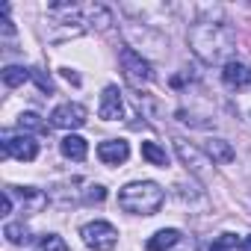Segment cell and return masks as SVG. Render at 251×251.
Listing matches in <instances>:
<instances>
[{
    "label": "cell",
    "mask_w": 251,
    "mask_h": 251,
    "mask_svg": "<svg viewBox=\"0 0 251 251\" xmlns=\"http://www.w3.org/2000/svg\"><path fill=\"white\" fill-rule=\"evenodd\" d=\"M204 151H207V157L216 163V166H227V163H233L236 160V151H233V145L227 142V139H207V145H204Z\"/></svg>",
    "instance_id": "15"
},
{
    "label": "cell",
    "mask_w": 251,
    "mask_h": 251,
    "mask_svg": "<svg viewBox=\"0 0 251 251\" xmlns=\"http://www.w3.org/2000/svg\"><path fill=\"white\" fill-rule=\"evenodd\" d=\"M242 251H251V233H248V236L242 239Z\"/></svg>",
    "instance_id": "25"
},
{
    "label": "cell",
    "mask_w": 251,
    "mask_h": 251,
    "mask_svg": "<svg viewBox=\"0 0 251 251\" xmlns=\"http://www.w3.org/2000/svg\"><path fill=\"white\" fill-rule=\"evenodd\" d=\"M180 242H183V233H180L177 227H163V230H157L154 236H148L145 251H172V248L180 245Z\"/></svg>",
    "instance_id": "14"
},
{
    "label": "cell",
    "mask_w": 251,
    "mask_h": 251,
    "mask_svg": "<svg viewBox=\"0 0 251 251\" xmlns=\"http://www.w3.org/2000/svg\"><path fill=\"white\" fill-rule=\"evenodd\" d=\"M83 198H86L89 204H100V201L106 198V189H103L100 183H89V186H86V192H83Z\"/></svg>",
    "instance_id": "23"
},
{
    "label": "cell",
    "mask_w": 251,
    "mask_h": 251,
    "mask_svg": "<svg viewBox=\"0 0 251 251\" xmlns=\"http://www.w3.org/2000/svg\"><path fill=\"white\" fill-rule=\"evenodd\" d=\"M39 245H42V251H68V245H65V239L59 233H45L39 239Z\"/></svg>",
    "instance_id": "21"
},
{
    "label": "cell",
    "mask_w": 251,
    "mask_h": 251,
    "mask_svg": "<svg viewBox=\"0 0 251 251\" xmlns=\"http://www.w3.org/2000/svg\"><path fill=\"white\" fill-rule=\"evenodd\" d=\"M245 172H248V180H251V154H248V166H245Z\"/></svg>",
    "instance_id": "26"
},
{
    "label": "cell",
    "mask_w": 251,
    "mask_h": 251,
    "mask_svg": "<svg viewBox=\"0 0 251 251\" xmlns=\"http://www.w3.org/2000/svg\"><path fill=\"white\" fill-rule=\"evenodd\" d=\"M3 236H6L12 245H24V242H30V230H27L24 222H9V225L3 227Z\"/></svg>",
    "instance_id": "19"
},
{
    "label": "cell",
    "mask_w": 251,
    "mask_h": 251,
    "mask_svg": "<svg viewBox=\"0 0 251 251\" xmlns=\"http://www.w3.org/2000/svg\"><path fill=\"white\" fill-rule=\"evenodd\" d=\"M124 36H127V48H133L145 59L166 56V50H169L166 36L160 30H154L151 24H127V27H124Z\"/></svg>",
    "instance_id": "3"
},
{
    "label": "cell",
    "mask_w": 251,
    "mask_h": 251,
    "mask_svg": "<svg viewBox=\"0 0 251 251\" xmlns=\"http://www.w3.org/2000/svg\"><path fill=\"white\" fill-rule=\"evenodd\" d=\"M175 154L180 157V163H183L195 177H207V175H210V169L216 166V163L207 157V151L195 148V145H192V142H186V139H175Z\"/></svg>",
    "instance_id": "6"
},
{
    "label": "cell",
    "mask_w": 251,
    "mask_h": 251,
    "mask_svg": "<svg viewBox=\"0 0 251 251\" xmlns=\"http://www.w3.org/2000/svg\"><path fill=\"white\" fill-rule=\"evenodd\" d=\"M6 192L12 195V201L21 207L24 216H36L48 204V195L42 189H36V186H6Z\"/></svg>",
    "instance_id": "9"
},
{
    "label": "cell",
    "mask_w": 251,
    "mask_h": 251,
    "mask_svg": "<svg viewBox=\"0 0 251 251\" xmlns=\"http://www.w3.org/2000/svg\"><path fill=\"white\" fill-rule=\"evenodd\" d=\"M80 236L86 242V248L92 251H112L118 245V230L112 222H103V219H95L89 225L80 227Z\"/></svg>",
    "instance_id": "5"
},
{
    "label": "cell",
    "mask_w": 251,
    "mask_h": 251,
    "mask_svg": "<svg viewBox=\"0 0 251 251\" xmlns=\"http://www.w3.org/2000/svg\"><path fill=\"white\" fill-rule=\"evenodd\" d=\"M59 151H62V157H68V160H74V163H83L86 154H89V142H86L83 136H77V133H68V136L59 142Z\"/></svg>",
    "instance_id": "16"
},
{
    "label": "cell",
    "mask_w": 251,
    "mask_h": 251,
    "mask_svg": "<svg viewBox=\"0 0 251 251\" xmlns=\"http://www.w3.org/2000/svg\"><path fill=\"white\" fill-rule=\"evenodd\" d=\"M98 115H100L103 121H118V118L124 115V98H121V89H118V86H106V89H103Z\"/></svg>",
    "instance_id": "12"
},
{
    "label": "cell",
    "mask_w": 251,
    "mask_h": 251,
    "mask_svg": "<svg viewBox=\"0 0 251 251\" xmlns=\"http://www.w3.org/2000/svg\"><path fill=\"white\" fill-rule=\"evenodd\" d=\"M142 160H148L151 166H160V169L169 166V154H166V148H160L157 142H142Z\"/></svg>",
    "instance_id": "18"
},
{
    "label": "cell",
    "mask_w": 251,
    "mask_h": 251,
    "mask_svg": "<svg viewBox=\"0 0 251 251\" xmlns=\"http://www.w3.org/2000/svg\"><path fill=\"white\" fill-rule=\"evenodd\" d=\"M118 62H121V71H124V80H127L136 92H142V86H148L154 80V71H151V62L136 53L133 48H121L118 53Z\"/></svg>",
    "instance_id": "4"
},
{
    "label": "cell",
    "mask_w": 251,
    "mask_h": 251,
    "mask_svg": "<svg viewBox=\"0 0 251 251\" xmlns=\"http://www.w3.org/2000/svg\"><path fill=\"white\" fill-rule=\"evenodd\" d=\"M18 127L21 130H45V121L36 112H21L18 115Z\"/></svg>",
    "instance_id": "22"
},
{
    "label": "cell",
    "mask_w": 251,
    "mask_h": 251,
    "mask_svg": "<svg viewBox=\"0 0 251 251\" xmlns=\"http://www.w3.org/2000/svg\"><path fill=\"white\" fill-rule=\"evenodd\" d=\"M166 201V192L154 180H133L118 192V207L130 216H154Z\"/></svg>",
    "instance_id": "2"
},
{
    "label": "cell",
    "mask_w": 251,
    "mask_h": 251,
    "mask_svg": "<svg viewBox=\"0 0 251 251\" xmlns=\"http://www.w3.org/2000/svg\"><path fill=\"white\" fill-rule=\"evenodd\" d=\"M86 118H89V109H86L83 103H77V100H65V103H59V106L50 112V127H59V130H77V127H83V124H86Z\"/></svg>",
    "instance_id": "7"
},
{
    "label": "cell",
    "mask_w": 251,
    "mask_h": 251,
    "mask_svg": "<svg viewBox=\"0 0 251 251\" xmlns=\"http://www.w3.org/2000/svg\"><path fill=\"white\" fill-rule=\"evenodd\" d=\"M222 83L233 92H242L251 83V65L242 59H230L227 65H222Z\"/></svg>",
    "instance_id": "10"
},
{
    "label": "cell",
    "mask_w": 251,
    "mask_h": 251,
    "mask_svg": "<svg viewBox=\"0 0 251 251\" xmlns=\"http://www.w3.org/2000/svg\"><path fill=\"white\" fill-rule=\"evenodd\" d=\"M33 77L39 80V86H42V92H53V83H50V77H45V74H39V71H33Z\"/></svg>",
    "instance_id": "24"
},
{
    "label": "cell",
    "mask_w": 251,
    "mask_h": 251,
    "mask_svg": "<svg viewBox=\"0 0 251 251\" xmlns=\"http://www.w3.org/2000/svg\"><path fill=\"white\" fill-rule=\"evenodd\" d=\"M30 77H33V71H27L24 65H6V68H3V86H9V89L24 86Z\"/></svg>",
    "instance_id": "17"
},
{
    "label": "cell",
    "mask_w": 251,
    "mask_h": 251,
    "mask_svg": "<svg viewBox=\"0 0 251 251\" xmlns=\"http://www.w3.org/2000/svg\"><path fill=\"white\" fill-rule=\"evenodd\" d=\"M127 157H130V145L124 139H106L98 145V160L103 166H124Z\"/></svg>",
    "instance_id": "11"
},
{
    "label": "cell",
    "mask_w": 251,
    "mask_h": 251,
    "mask_svg": "<svg viewBox=\"0 0 251 251\" xmlns=\"http://www.w3.org/2000/svg\"><path fill=\"white\" fill-rule=\"evenodd\" d=\"M207 251H242V239L236 233H222L213 239V245Z\"/></svg>",
    "instance_id": "20"
},
{
    "label": "cell",
    "mask_w": 251,
    "mask_h": 251,
    "mask_svg": "<svg viewBox=\"0 0 251 251\" xmlns=\"http://www.w3.org/2000/svg\"><path fill=\"white\" fill-rule=\"evenodd\" d=\"M3 157H12V160H21V163H33L39 157V142L27 133H18V136H3Z\"/></svg>",
    "instance_id": "8"
},
{
    "label": "cell",
    "mask_w": 251,
    "mask_h": 251,
    "mask_svg": "<svg viewBox=\"0 0 251 251\" xmlns=\"http://www.w3.org/2000/svg\"><path fill=\"white\" fill-rule=\"evenodd\" d=\"M189 48L207 65H227L236 50V39L222 21H198L189 27Z\"/></svg>",
    "instance_id": "1"
},
{
    "label": "cell",
    "mask_w": 251,
    "mask_h": 251,
    "mask_svg": "<svg viewBox=\"0 0 251 251\" xmlns=\"http://www.w3.org/2000/svg\"><path fill=\"white\" fill-rule=\"evenodd\" d=\"M83 24H86L89 30L106 33V30H109V27L115 24V18H112V12H109L106 6L95 3V6H86V9H83Z\"/></svg>",
    "instance_id": "13"
}]
</instances>
